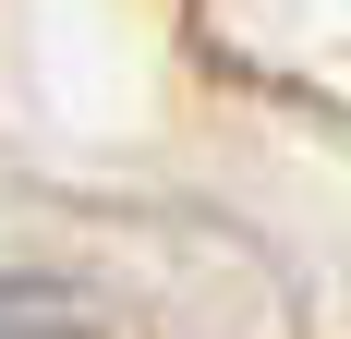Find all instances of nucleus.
Instances as JSON below:
<instances>
[{
	"instance_id": "f257e3e1",
	"label": "nucleus",
	"mask_w": 351,
	"mask_h": 339,
	"mask_svg": "<svg viewBox=\"0 0 351 339\" xmlns=\"http://www.w3.org/2000/svg\"><path fill=\"white\" fill-rule=\"evenodd\" d=\"M0 339H85V315H73V291L12 279V291H0Z\"/></svg>"
}]
</instances>
